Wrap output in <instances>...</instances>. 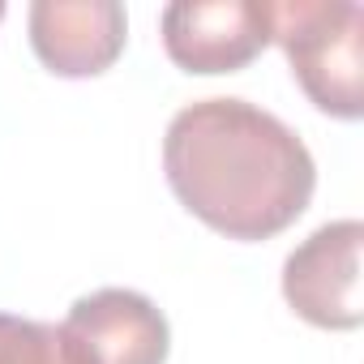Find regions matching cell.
Wrapping results in <instances>:
<instances>
[{
  "label": "cell",
  "instance_id": "6da1fadb",
  "mask_svg": "<svg viewBox=\"0 0 364 364\" xmlns=\"http://www.w3.org/2000/svg\"><path fill=\"white\" fill-rule=\"evenodd\" d=\"M167 185L189 215L228 240H270L291 228L313 189L309 146L249 99H198L163 137Z\"/></svg>",
  "mask_w": 364,
  "mask_h": 364
},
{
  "label": "cell",
  "instance_id": "7a4b0ae2",
  "mask_svg": "<svg viewBox=\"0 0 364 364\" xmlns=\"http://www.w3.org/2000/svg\"><path fill=\"white\" fill-rule=\"evenodd\" d=\"M270 31L309 103L334 120H360L364 9L355 0H283L270 5Z\"/></svg>",
  "mask_w": 364,
  "mask_h": 364
},
{
  "label": "cell",
  "instance_id": "3957f363",
  "mask_svg": "<svg viewBox=\"0 0 364 364\" xmlns=\"http://www.w3.org/2000/svg\"><path fill=\"white\" fill-rule=\"evenodd\" d=\"M360 249H364V223L360 219H334L287 253L283 296L309 326L355 330L364 321Z\"/></svg>",
  "mask_w": 364,
  "mask_h": 364
},
{
  "label": "cell",
  "instance_id": "277c9868",
  "mask_svg": "<svg viewBox=\"0 0 364 364\" xmlns=\"http://www.w3.org/2000/svg\"><path fill=\"white\" fill-rule=\"evenodd\" d=\"M163 48L185 73H236L270 43L262 0H176L159 18Z\"/></svg>",
  "mask_w": 364,
  "mask_h": 364
},
{
  "label": "cell",
  "instance_id": "5b68a950",
  "mask_svg": "<svg viewBox=\"0 0 364 364\" xmlns=\"http://www.w3.org/2000/svg\"><path fill=\"white\" fill-rule=\"evenodd\" d=\"M124 5L116 0H35L31 48L60 77H95L124 52Z\"/></svg>",
  "mask_w": 364,
  "mask_h": 364
},
{
  "label": "cell",
  "instance_id": "8992f818",
  "mask_svg": "<svg viewBox=\"0 0 364 364\" xmlns=\"http://www.w3.org/2000/svg\"><path fill=\"white\" fill-rule=\"evenodd\" d=\"M65 330L90 351L95 364H163L171 347L167 317L150 296L129 287H103L73 300Z\"/></svg>",
  "mask_w": 364,
  "mask_h": 364
},
{
  "label": "cell",
  "instance_id": "52a82bcc",
  "mask_svg": "<svg viewBox=\"0 0 364 364\" xmlns=\"http://www.w3.org/2000/svg\"><path fill=\"white\" fill-rule=\"evenodd\" d=\"M0 364H95L65 321H31L0 313Z\"/></svg>",
  "mask_w": 364,
  "mask_h": 364
},
{
  "label": "cell",
  "instance_id": "ba28073f",
  "mask_svg": "<svg viewBox=\"0 0 364 364\" xmlns=\"http://www.w3.org/2000/svg\"><path fill=\"white\" fill-rule=\"evenodd\" d=\"M0 18H5V0H0Z\"/></svg>",
  "mask_w": 364,
  "mask_h": 364
}]
</instances>
